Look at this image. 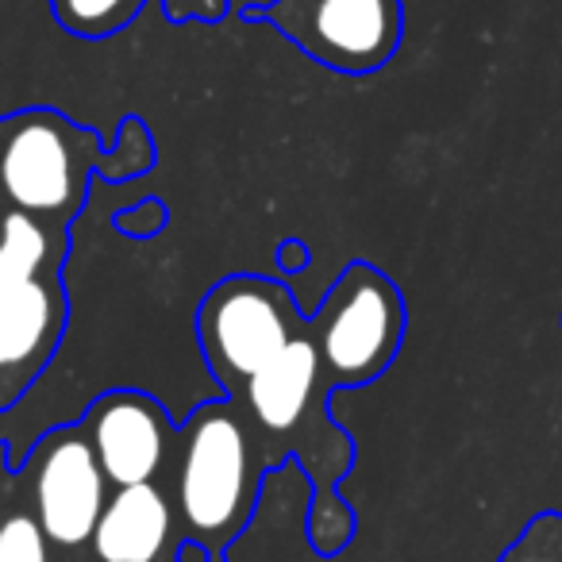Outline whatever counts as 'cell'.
Returning <instances> with one entry per match:
<instances>
[{"label": "cell", "instance_id": "8992f818", "mask_svg": "<svg viewBox=\"0 0 562 562\" xmlns=\"http://www.w3.org/2000/svg\"><path fill=\"white\" fill-rule=\"evenodd\" d=\"M262 16L321 66L344 74L382 70L405 32L401 0H273Z\"/></svg>", "mask_w": 562, "mask_h": 562}, {"label": "cell", "instance_id": "3957f363", "mask_svg": "<svg viewBox=\"0 0 562 562\" xmlns=\"http://www.w3.org/2000/svg\"><path fill=\"white\" fill-rule=\"evenodd\" d=\"M93 139L58 112L0 120V196L40 220H70L86 196Z\"/></svg>", "mask_w": 562, "mask_h": 562}, {"label": "cell", "instance_id": "7a4b0ae2", "mask_svg": "<svg viewBox=\"0 0 562 562\" xmlns=\"http://www.w3.org/2000/svg\"><path fill=\"white\" fill-rule=\"evenodd\" d=\"M255 505V454L227 405H204L189 420L178 454V508L193 543H227Z\"/></svg>", "mask_w": 562, "mask_h": 562}, {"label": "cell", "instance_id": "9c48e42d", "mask_svg": "<svg viewBox=\"0 0 562 562\" xmlns=\"http://www.w3.org/2000/svg\"><path fill=\"white\" fill-rule=\"evenodd\" d=\"M173 536V508L158 485H124L109 497L93 531L101 562H158Z\"/></svg>", "mask_w": 562, "mask_h": 562}, {"label": "cell", "instance_id": "52a82bcc", "mask_svg": "<svg viewBox=\"0 0 562 562\" xmlns=\"http://www.w3.org/2000/svg\"><path fill=\"white\" fill-rule=\"evenodd\" d=\"M35 520L58 547H81L93 539L109 505V477L97 462L86 431H55L35 459Z\"/></svg>", "mask_w": 562, "mask_h": 562}, {"label": "cell", "instance_id": "30bf717a", "mask_svg": "<svg viewBox=\"0 0 562 562\" xmlns=\"http://www.w3.org/2000/svg\"><path fill=\"white\" fill-rule=\"evenodd\" d=\"M316 378H321V351L313 339L297 336L273 362H266L247 385V408L266 431H293L305 420V408L313 401Z\"/></svg>", "mask_w": 562, "mask_h": 562}, {"label": "cell", "instance_id": "7c38bea8", "mask_svg": "<svg viewBox=\"0 0 562 562\" xmlns=\"http://www.w3.org/2000/svg\"><path fill=\"white\" fill-rule=\"evenodd\" d=\"M497 562H562V513L547 508L531 516Z\"/></svg>", "mask_w": 562, "mask_h": 562}, {"label": "cell", "instance_id": "6da1fadb", "mask_svg": "<svg viewBox=\"0 0 562 562\" xmlns=\"http://www.w3.org/2000/svg\"><path fill=\"white\" fill-rule=\"evenodd\" d=\"M55 235L40 216L9 212L0 224V408L47 367L63 331V293L47 278Z\"/></svg>", "mask_w": 562, "mask_h": 562}, {"label": "cell", "instance_id": "8fae6325", "mask_svg": "<svg viewBox=\"0 0 562 562\" xmlns=\"http://www.w3.org/2000/svg\"><path fill=\"white\" fill-rule=\"evenodd\" d=\"M58 24L74 35H86V40H101L112 35L120 24L135 16L139 0H50Z\"/></svg>", "mask_w": 562, "mask_h": 562}, {"label": "cell", "instance_id": "4fadbf2b", "mask_svg": "<svg viewBox=\"0 0 562 562\" xmlns=\"http://www.w3.org/2000/svg\"><path fill=\"white\" fill-rule=\"evenodd\" d=\"M0 562H50V536L27 513L0 524Z\"/></svg>", "mask_w": 562, "mask_h": 562}, {"label": "cell", "instance_id": "277c9868", "mask_svg": "<svg viewBox=\"0 0 562 562\" xmlns=\"http://www.w3.org/2000/svg\"><path fill=\"white\" fill-rule=\"evenodd\" d=\"M405 336V301L382 270L359 262L331 285L316 316L321 367L336 385H367L393 362Z\"/></svg>", "mask_w": 562, "mask_h": 562}, {"label": "cell", "instance_id": "5b68a950", "mask_svg": "<svg viewBox=\"0 0 562 562\" xmlns=\"http://www.w3.org/2000/svg\"><path fill=\"white\" fill-rule=\"evenodd\" d=\"M196 331L220 382L243 390L297 339V305L278 281L227 278L204 297Z\"/></svg>", "mask_w": 562, "mask_h": 562}, {"label": "cell", "instance_id": "ba28073f", "mask_svg": "<svg viewBox=\"0 0 562 562\" xmlns=\"http://www.w3.org/2000/svg\"><path fill=\"white\" fill-rule=\"evenodd\" d=\"M86 439L93 443L104 477L124 490V485L150 482L162 470L170 424L162 408L143 393H109L89 413Z\"/></svg>", "mask_w": 562, "mask_h": 562}]
</instances>
